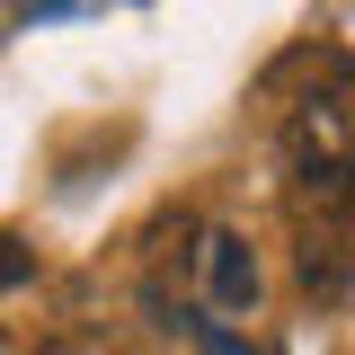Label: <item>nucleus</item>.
<instances>
[{"mask_svg":"<svg viewBox=\"0 0 355 355\" xmlns=\"http://www.w3.org/2000/svg\"><path fill=\"white\" fill-rule=\"evenodd\" d=\"M196 266H205V293H214V311H258V249L240 240V231H205V249H196Z\"/></svg>","mask_w":355,"mask_h":355,"instance_id":"f257e3e1","label":"nucleus"},{"mask_svg":"<svg viewBox=\"0 0 355 355\" xmlns=\"http://www.w3.org/2000/svg\"><path fill=\"white\" fill-rule=\"evenodd\" d=\"M44 355H80V347H44Z\"/></svg>","mask_w":355,"mask_h":355,"instance_id":"20e7f679","label":"nucleus"},{"mask_svg":"<svg viewBox=\"0 0 355 355\" xmlns=\"http://www.w3.org/2000/svg\"><path fill=\"white\" fill-rule=\"evenodd\" d=\"M18 9H36V18H53V9H71V0H18Z\"/></svg>","mask_w":355,"mask_h":355,"instance_id":"7ed1b4c3","label":"nucleus"},{"mask_svg":"<svg viewBox=\"0 0 355 355\" xmlns=\"http://www.w3.org/2000/svg\"><path fill=\"white\" fill-rule=\"evenodd\" d=\"M27 275H36V249H27L18 231H0V293H18Z\"/></svg>","mask_w":355,"mask_h":355,"instance_id":"f03ea898","label":"nucleus"}]
</instances>
